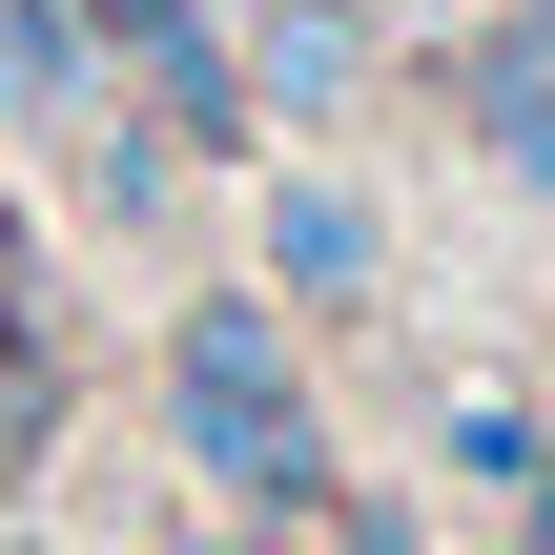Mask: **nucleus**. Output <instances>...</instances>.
<instances>
[{
  "label": "nucleus",
  "instance_id": "f257e3e1",
  "mask_svg": "<svg viewBox=\"0 0 555 555\" xmlns=\"http://www.w3.org/2000/svg\"><path fill=\"white\" fill-rule=\"evenodd\" d=\"M185 412H206V453H227L247 494H288V474H309V412L268 391V330H185Z\"/></svg>",
  "mask_w": 555,
  "mask_h": 555
}]
</instances>
